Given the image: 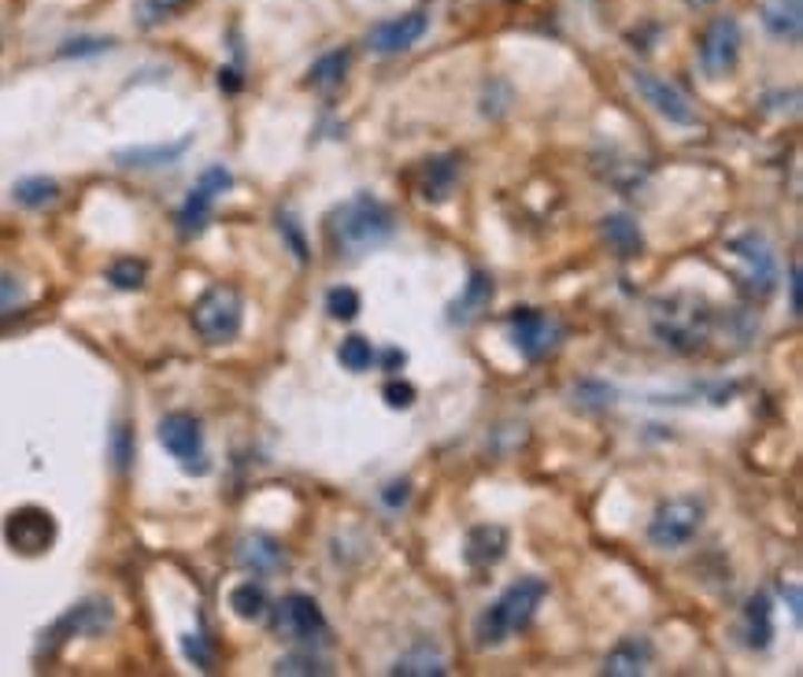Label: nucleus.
I'll return each mask as SVG.
<instances>
[{"label":"nucleus","mask_w":803,"mask_h":677,"mask_svg":"<svg viewBox=\"0 0 803 677\" xmlns=\"http://www.w3.org/2000/svg\"><path fill=\"white\" fill-rule=\"evenodd\" d=\"M393 674H400V677H440V674H448V663L440 651L434 648H415V651H407V656H400L397 663H393Z\"/></svg>","instance_id":"26"},{"label":"nucleus","mask_w":803,"mask_h":677,"mask_svg":"<svg viewBox=\"0 0 803 677\" xmlns=\"http://www.w3.org/2000/svg\"><path fill=\"white\" fill-rule=\"evenodd\" d=\"M22 303H27V289H22V281L11 278V275H0V322L11 319V315H19Z\"/></svg>","instance_id":"32"},{"label":"nucleus","mask_w":803,"mask_h":677,"mask_svg":"<svg viewBox=\"0 0 803 677\" xmlns=\"http://www.w3.org/2000/svg\"><path fill=\"white\" fill-rule=\"evenodd\" d=\"M633 86H637V93L644 97V104H652L666 122H674V127H696L700 122L696 108L688 104V97L677 86L666 82V78L652 74V71H633Z\"/></svg>","instance_id":"12"},{"label":"nucleus","mask_w":803,"mask_h":677,"mask_svg":"<svg viewBox=\"0 0 803 677\" xmlns=\"http://www.w3.org/2000/svg\"><path fill=\"white\" fill-rule=\"evenodd\" d=\"M194 319V330L200 333V341L208 345H230L237 333H241L245 322V300L241 292L230 286H211L200 292V300L189 311Z\"/></svg>","instance_id":"4"},{"label":"nucleus","mask_w":803,"mask_h":677,"mask_svg":"<svg viewBox=\"0 0 803 677\" xmlns=\"http://www.w3.org/2000/svg\"><path fill=\"white\" fill-rule=\"evenodd\" d=\"M777 593L789 600V611H793L796 618V626H800V618H803V600H800V585L796 581H777Z\"/></svg>","instance_id":"39"},{"label":"nucleus","mask_w":803,"mask_h":677,"mask_svg":"<svg viewBox=\"0 0 803 677\" xmlns=\"http://www.w3.org/2000/svg\"><path fill=\"white\" fill-rule=\"evenodd\" d=\"M337 359H341L345 370H353V375H367L370 367H375V345L367 341V337H345L341 348H337Z\"/></svg>","instance_id":"28"},{"label":"nucleus","mask_w":803,"mask_h":677,"mask_svg":"<svg viewBox=\"0 0 803 677\" xmlns=\"http://www.w3.org/2000/svg\"><path fill=\"white\" fill-rule=\"evenodd\" d=\"M512 341L526 359H545L559 341V326L537 308H518L512 315Z\"/></svg>","instance_id":"14"},{"label":"nucleus","mask_w":803,"mask_h":677,"mask_svg":"<svg viewBox=\"0 0 803 677\" xmlns=\"http://www.w3.org/2000/svg\"><path fill=\"white\" fill-rule=\"evenodd\" d=\"M278 230L286 233V241L293 245V252H297V259L304 263V259H308V245H304V237H300V230H297V219H293V216H278Z\"/></svg>","instance_id":"36"},{"label":"nucleus","mask_w":803,"mask_h":677,"mask_svg":"<svg viewBox=\"0 0 803 677\" xmlns=\"http://www.w3.org/2000/svg\"><path fill=\"white\" fill-rule=\"evenodd\" d=\"M11 197H16V205H22V208L41 211V208H49L60 200V182H56V178H44V175H33V178L16 182Z\"/></svg>","instance_id":"24"},{"label":"nucleus","mask_w":803,"mask_h":677,"mask_svg":"<svg viewBox=\"0 0 803 677\" xmlns=\"http://www.w3.org/2000/svg\"><path fill=\"white\" fill-rule=\"evenodd\" d=\"M507 556V529L504 526H474L467 534L463 559L470 567H496Z\"/></svg>","instance_id":"20"},{"label":"nucleus","mask_w":803,"mask_h":677,"mask_svg":"<svg viewBox=\"0 0 803 677\" xmlns=\"http://www.w3.org/2000/svg\"><path fill=\"white\" fill-rule=\"evenodd\" d=\"M707 322H711L707 308L688 297V292L666 297L652 308V330L663 345H671L674 352H693V348L704 345Z\"/></svg>","instance_id":"3"},{"label":"nucleus","mask_w":803,"mask_h":677,"mask_svg":"<svg viewBox=\"0 0 803 677\" xmlns=\"http://www.w3.org/2000/svg\"><path fill=\"white\" fill-rule=\"evenodd\" d=\"M741 60V22L733 16H715L700 33V67L707 78H726Z\"/></svg>","instance_id":"8"},{"label":"nucleus","mask_w":803,"mask_h":677,"mask_svg":"<svg viewBox=\"0 0 803 677\" xmlns=\"http://www.w3.org/2000/svg\"><path fill=\"white\" fill-rule=\"evenodd\" d=\"M111 41L108 38H78V41H67L60 56H93V52H108Z\"/></svg>","instance_id":"35"},{"label":"nucleus","mask_w":803,"mask_h":677,"mask_svg":"<svg viewBox=\"0 0 803 677\" xmlns=\"http://www.w3.org/2000/svg\"><path fill=\"white\" fill-rule=\"evenodd\" d=\"M744 640L752 651H766L774 640V604L766 593H755L744 607Z\"/></svg>","instance_id":"23"},{"label":"nucleus","mask_w":803,"mask_h":677,"mask_svg":"<svg viewBox=\"0 0 803 677\" xmlns=\"http://www.w3.org/2000/svg\"><path fill=\"white\" fill-rule=\"evenodd\" d=\"M730 256L744 263V286H749L752 297H771L777 289V278H782V267H777V252L771 248L763 233H741L730 241Z\"/></svg>","instance_id":"6"},{"label":"nucleus","mask_w":803,"mask_h":677,"mask_svg":"<svg viewBox=\"0 0 803 677\" xmlns=\"http://www.w3.org/2000/svg\"><path fill=\"white\" fill-rule=\"evenodd\" d=\"M700 526H704V504L693 500V496H674V500L655 507L648 540L660 551H677L700 534Z\"/></svg>","instance_id":"5"},{"label":"nucleus","mask_w":803,"mask_h":677,"mask_svg":"<svg viewBox=\"0 0 803 677\" xmlns=\"http://www.w3.org/2000/svg\"><path fill=\"white\" fill-rule=\"evenodd\" d=\"M189 0H145V19H167L175 11H182Z\"/></svg>","instance_id":"38"},{"label":"nucleus","mask_w":803,"mask_h":677,"mask_svg":"<svg viewBox=\"0 0 803 677\" xmlns=\"http://www.w3.org/2000/svg\"><path fill=\"white\" fill-rule=\"evenodd\" d=\"M237 562H241L248 574H256V578H267V574H278L289 567L286 551H281L278 540L267 534L245 537L241 545H237Z\"/></svg>","instance_id":"16"},{"label":"nucleus","mask_w":803,"mask_h":677,"mask_svg":"<svg viewBox=\"0 0 803 677\" xmlns=\"http://www.w3.org/2000/svg\"><path fill=\"white\" fill-rule=\"evenodd\" d=\"M604 237L618 256H637L641 252V230L629 216H607L604 219Z\"/></svg>","instance_id":"27"},{"label":"nucleus","mask_w":803,"mask_h":677,"mask_svg":"<svg viewBox=\"0 0 803 677\" xmlns=\"http://www.w3.org/2000/svg\"><path fill=\"white\" fill-rule=\"evenodd\" d=\"M359 308H364V300H359V292L356 289H348V286H337L326 292V311H330V319H341V322H353Z\"/></svg>","instance_id":"31"},{"label":"nucleus","mask_w":803,"mask_h":677,"mask_svg":"<svg viewBox=\"0 0 803 677\" xmlns=\"http://www.w3.org/2000/svg\"><path fill=\"white\" fill-rule=\"evenodd\" d=\"M189 149H194V133H186V138H178V141H167V145H138V149H122V152H116V160L122 167H133V171H152V167L178 163Z\"/></svg>","instance_id":"18"},{"label":"nucleus","mask_w":803,"mask_h":677,"mask_svg":"<svg viewBox=\"0 0 803 677\" xmlns=\"http://www.w3.org/2000/svg\"><path fill=\"white\" fill-rule=\"evenodd\" d=\"M803 300H800V267H793V275H789V311L800 315Z\"/></svg>","instance_id":"41"},{"label":"nucleus","mask_w":803,"mask_h":677,"mask_svg":"<svg viewBox=\"0 0 803 677\" xmlns=\"http://www.w3.org/2000/svg\"><path fill=\"white\" fill-rule=\"evenodd\" d=\"M111 618H116V611H111L108 600H82V604H75L71 611L56 618V626L49 629V634H44V651L60 648L63 640H71V637H97V634H105V629L111 626Z\"/></svg>","instance_id":"11"},{"label":"nucleus","mask_w":803,"mask_h":677,"mask_svg":"<svg viewBox=\"0 0 803 677\" xmlns=\"http://www.w3.org/2000/svg\"><path fill=\"white\" fill-rule=\"evenodd\" d=\"M545 596H548V585L541 578H518L515 585H507L500 593V600L485 607L478 615V623H474V640H478V648H500L515 634H523V629L534 623V615H537V607L545 604Z\"/></svg>","instance_id":"2"},{"label":"nucleus","mask_w":803,"mask_h":677,"mask_svg":"<svg viewBox=\"0 0 803 677\" xmlns=\"http://www.w3.org/2000/svg\"><path fill=\"white\" fill-rule=\"evenodd\" d=\"M397 233V216L386 200L370 197V193H356L348 197L345 205H337L326 219V237H330L334 252L341 256H364L375 252Z\"/></svg>","instance_id":"1"},{"label":"nucleus","mask_w":803,"mask_h":677,"mask_svg":"<svg viewBox=\"0 0 803 677\" xmlns=\"http://www.w3.org/2000/svg\"><path fill=\"white\" fill-rule=\"evenodd\" d=\"M345 71H348V52H326L323 60L311 67L308 86H315V89H334V86H341Z\"/></svg>","instance_id":"29"},{"label":"nucleus","mask_w":803,"mask_h":677,"mask_svg":"<svg viewBox=\"0 0 803 677\" xmlns=\"http://www.w3.org/2000/svg\"><path fill=\"white\" fill-rule=\"evenodd\" d=\"M489 303H493V278L485 275V270H474L470 281L463 286V292L456 300H452L448 319L459 322V326H467V322L478 319L482 311H489Z\"/></svg>","instance_id":"19"},{"label":"nucleus","mask_w":803,"mask_h":677,"mask_svg":"<svg viewBox=\"0 0 803 677\" xmlns=\"http://www.w3.org/2000/svg\"><path fill=\"white\" fill-rule=\"evenodd\" d=\"M230 186H234V175L226 171V167H219V163L208 167V171L197 178V186L189 189L182 211H178V233H182V237H200L204 230H208L215 200H219Z\"/></svg>","instance_id":"7"},{"label":"nucleus","mask_w":803,"mask_h":677,"mask_svg":"<svg viewBox=\"0 0 803 677\" xmlns=\"http://www.w3.org/2000/svg\"><path fill=\"white\" fill-rule=\"evenodd\" d=\"M386 404H389V408H412V404H415V389L412 386H407V381H389V386H386Z\"/></svg>","instance_id":"37"},{"label":"nucleus","mask_w":803,"mask_h":677,"mask_svg":"<svg viewBox=\"0 0 803 677\" xmlns=\"http://www.w3.org/2000/svg\"><path fill=\"white\" fill-rule=\"evenodd\" d=\"M386 367H389V370L404 367V352H397V348H389V352H386Z\"/></svg>","instance_id":"42"},{"label":"nucleus","mask_w":803,"mask_h":677,"mask_svg":"<svg viewBox=\"0 0 803 677\" xmlns=\"http://www.w3.org/2000/svg\"><path fill=\"white\" fill-rule=\"evenodd\" d=\"M145 278H149V267L141 263V259H116V263L108 267V281L116 289H141Z\"/></svg>","instance_id":"30"},{"label":"nucleus","mask_w":803,"mask_h":677,"mask_svg":"<svg viewBox=\"0 0 803 677\" xmlns=\"http://www.w3.org/2000/svg\"><path fill=\"white\" fill-rule=\"evenodd\" d=\"M426 27H429L426 11H407V16H400V19L378 22V27L370 30L367 44H370V49H375L378 56H397V52L412 49V44H418V38L426 33Z\"/></svg>","instance_id":"15"},{"label":"nucleus","mask_w":803,"mask_h":677,"mask_svg":"<svg viewBox=\"0 0 803 677\" xmlns=\"http://www.w3.org/2000/svg\"><path fill=\"white\" fill-rule=\"evenodd\" d=\"M116 467L119 470L130 467V430H127V426H119V430H116Z\"/></svg>","instance_id":"40"},{"label":"nucleus","mask_w":803,"mask_h":677,"mask_svg":"<svg viewBox=\"0 0 803 677\" xmlns=\"http://www.w3.org/2000/svg\"><path fill=\"white\" fill-rule=\"evenodd\" d=\"M4 540L19 556H41L56 545V518L44 507H16L4 518Z\"/></svg>","instance_id":"9"},{"label":"nucleus","mask_w":803,"mask_h":677,"mask_svg":"<svg viewBox=\"0 0 803 677\" xmlns=\"http://www.w3.org/2000/svg\"><path fill=\"white\" fill-rule=\"evenodd\" d=\"M456 178H459L456 156H437V160H426L418 193H423V200H429V205H445V200L452 197V189H456Z\"/></svg>","instance_id":"21"},{"label":"nucleus","mask_w":803,"mask_h":677,"mask_svg":"<svg viewBox=\"0 0 803 677\" xmlns=\"http://www.w3.org/2000/svg\"><path fill=\"white\" fill-rule=\"evenodd\" d=\"M275 674H326V667L315 656H281L275 663Z\"/></svg>","instance_id":"33"},{"label":"nucleus","mask_w":803,"mask_h":677,"mask_svg":"<svg viewBox=\"0 0 803 677\" xmlns=\"http://www.w3.org/2000/svg\"><path fill=\"white\" fill-rule=\"evenodd\" d=\"M763 27L771 30V38L796 44L803 33V0H766Z\"/></svg>","instance_id":"22"},{"label":"nucleus","mask_w":803,"mask_h":677,"mask_svg":"<svg viewBox=\"0 0 803 677\" xmlns=\"http://www.w3.org/2000/svg\"><path fill=\"white\" fill-rule=\"evenodd\" d=\"M230 607H234V615L237 618H245V623H259V618L267 615V589L259 581H241V585H234V593H230Z\"/></svg>","instance_id":"25"},{"label":"nucleus","mask_w":803,"mask_h":677,"mask_svg":"<svg viewBox=\"0 0 803 677\" xmlns=\"http://www.w3.org/2000/svg\"><path fill=\"white\" fill-rule=\"evenodd\" d=\"M182 651H186V659L194 663L197 670H211V648H208V640H204L200 634H186L182 637Z\"/></svg>","instance_id":"34"},{"label":"nucleus","mask_w":803,"mask_h":677,"mask_svg":"<svg viewBox=\"0 0 803 677\" xmlns=\"http://www.w3.org/2000/svg\"><path fill=\"white\" fill-rule=\"evenodd\" d=\"M275 626H278V634H286L289 640H304V645H311V640H326V634H330L323 607L304 593H293L278 604Z\"/></svg>","instance_id":"13"},{"label":"nucleus","mask_w":803,"mask_h":677,"mask_svg":"<svg viewBox=\"0 0 803 677\" xmlns=\"http://www.w3.org/2000/svg\"><path fill=\"white\" fill-rule=\"evenodd\" d=\"M652 640L648 637H622L615 648L607 651L604 659V674L607 677H637L648 674L652 667Z\"/></svg>","instance_id":"17"},{"label":"nucleus","mask_w":803,"mask_h":677,"mask_svg":"<svg viewBox=\"0 0 803 677\" xmlns=\"http://www.w3.org/2000/svg\"><path fill=\"white\" fill-rule=\"evenodd\" d=\"M160 445L178 459L186 474H208V456H204V430L194 415L175 411L160 422Z\"/></svg>","instance_id":"10"}]
</instances>
